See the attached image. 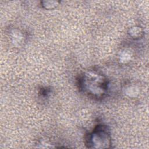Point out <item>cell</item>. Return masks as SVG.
Segmentation results:
<instances>
[{"mask_svg": "<svg viewBox=\"0 0 149 149\" xmlns=\"http://www.w3.org/2000/svg\"><path fill=\"white\" fill-rule=\"evenodd\" d=\"M91 141L93 145H102V147L104 148V146L109 144V139L108 138V134L105 132L97 131L92 134L91 137Z\"/></svg>", "mask_w": 149, "mask_h": 149, "instance_id": "cell-1", "label": "cell"}]
</instances>
